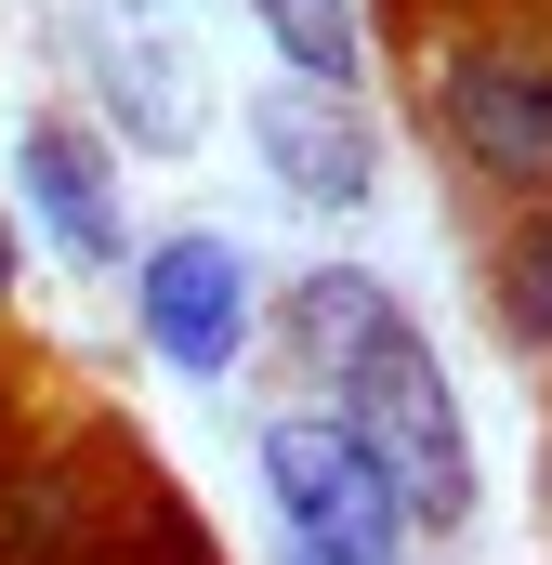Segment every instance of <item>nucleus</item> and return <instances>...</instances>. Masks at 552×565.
Here are the masks:
<instances>
[{"instance_id": "f257e3e1", "label": "nucleus", "mask_w": 552, "mask_h": 565, "mask_svg": "<svg viewBox=\"0 0 552 565\" xmlns=\"http://www.w3.org/2000/svg\"><path fill=\"white\" fill-rule=\"evenodd\" d=\"M434 145L487 198L552 211V26H460L434 53Z\"/></svg>"}, {"instance_id": "f03ea898", "label": "nucleus", "mask_w": 552, "mask_h": 565, "mask_svg": "<svg viewBox=\"0 0 552 565\" xmlns=\"http://www.w3.org/2000/svg\"><path fill=\"white\" fill-rule=\"evenodd\" d=\"M342 434L382 460V487L408 500L421 526H474V434H460V395H447V369L421 355V329H395V342H369L342 382Z\"/></svg>"}, {"instance_id": "7ed1b4c3", "label": "nucleus", "mask_w": 552, "mask_h": 565, "mask_svg": "<svg viewBox=\"0 0 552 565\" xmlns=\"http://www.w3.org/2000/svg\"><path fill=\"white\" fill-rule=\"evenodd\" d=\"M264 500L302 565H395L408 553V500L382 487V460L342 434V408H289L264 422Z\"/></svg>"}, {"instance_id": "20e7f679", "label": "nucleus", "mask_w": 552, "mask_h": 565, "mask_svg": "<svg viewBox=\"0 0 552 565\" xmlns=\"http://www.w3.org/2000/svg\"><path fill=\"white\" fill-rule=\"evenodd\" d=\"M132 316L145 342H158V369H184V382H224L237 355H251V250L237 237H158L132 277Z\"/></svg>"}, {"instance_id": "39448f33", "label": "nucleus", "mask_w": 552, "mask_h": 565, "mask_svg": "<svg viewBox=\"0 0 552 565\" xmlns=\"http://www.w3.org/2000/svg\"><path fill=\"white\" fill-rule=\"evenodd\" d=\"M13 171H26V211H40V237L79 264V277H106L119 264V171H106V145L79 132V119H26L13 132Z\"/></svg>"}, {"instance_id": "423d86ee", "label": "nucleus", "mask_w": 552, "mask_h": 565, "mask_svg": "<svg viewBox=\"0 0 552 565\" xmlns=\"http://www.w3.org/2000/svg\"><path fill=\"white\" fill-rule=\"evenodd\" d=\"M251 145L276 158V184L289 198H316V211H369L382 184V158H369V132H355V93H316V79H289V93H264L251 106Z\"/></svg>"}, {"instance_id": "0eeeda50", "label": "nucleus", "mask_w": 552, "mask_h": 565, "mask_svg": "<svg viewBox=\"0 0 552 565\" xmlns=\"http://www.w3.org/2000/svg\"><path fill=\"white\" fill-rule=\"evenodd\" d=\"M395 329H408V302L369 277V264H316V277L289 289V342H302L316 395H329V382H342V369H355L369 342H395Z\"/></svg>"}, {"instance_id": "6e6552de", "label": "nucleus", "mask_w": 552, "mask_h": 565, "mask_svg": "<svg viewBox=\"0 0 552 565\" xmlns=\"http://www.w3.org/2000/svg\"><path fill=\"white\" fill-rule=\"evenodd\" d=\"M251 13H264V40L289 53V79H316V93H355V79H369L355 0H251Z\"/></svg>"}, {"instance_id": "1a4fd4ad", "label": "nucleus", "mask_w": 552, "mask_h": 565, "mask_svg": "<svg viewBox=\"0 0 552 565\" xmlns=\"http://www.w3.org/2000/svg\"><path fill=\"white\" fill-rule=\"evenodd\" d=\"M500 329L527 355H552V211H527V237L500 250Z\"/></svg>"}, {"instance_id": "9d476101", "label": "nucleus", "mask_w": 552, "mask_h": 565, "mask_svg": "<svg viewBox=\"0 0 552 565\" xmlns=\"http://www.w3.org/2000/svg\"><path fill=\"white\" fill-rule=\"evenodd\" d=\"M0 289H13V237H0Z\"/></svg>"}, {"instance_id": "9b49d317", "label": "nucleus", "mask_w": 552, "mask_h": 565, "mask_svg": "<svg viewBox=\"0 0 552 565\" xmlns=\"http://www.w3.org/2000/svg\"><path fill=\"white\" fill-rule=\"evenodd\" d=\"M289 565H302V553H289Z\"/></svg>"}]
</instances>
